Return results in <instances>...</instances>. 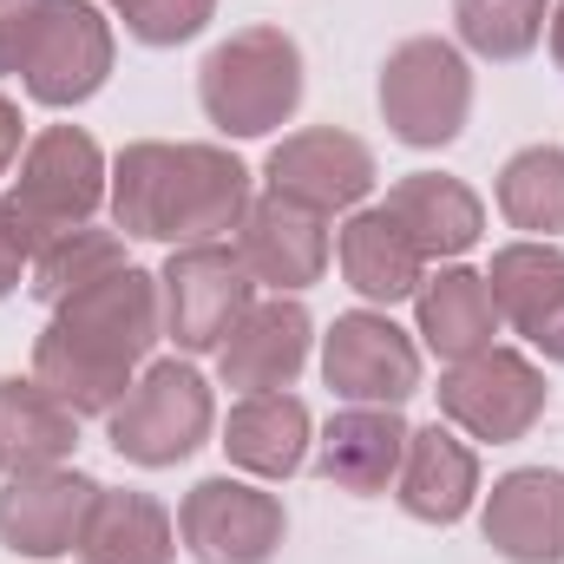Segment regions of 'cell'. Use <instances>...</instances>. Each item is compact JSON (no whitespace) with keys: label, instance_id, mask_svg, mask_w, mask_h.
Wrapping results in <instances>:
<instances>
[{"label":"cell","instance_id":"8","mask_svg":"<svg viewBox=\"0 0 564 564\" xmlns=\"http://www.w3.org/2000/svg\"><path fill=\"white\" fill-rule=\"evenodd\" d=\"M433 394H440V421H453L473 440H492V446L525 440L539 426V414H545V401H552L545 375L519 348H499V341L486 355L446 361V375H440Z\"/></svg>","mask_w":564,"mask_h":564},{"label":"cell","instance_id":"27","mask_svg":"<svg viewBox=\"0 0 564 564\" xmlns=\"http://www.w3.org/2000/svg\"><path fill=\"white\" fill-rule=\"evenodd\" d=\"M499 217L525 230L532 243H552L564 230V144H525L499 171Z\"/></svg>","mask_w":564,"mask_h":564},{"label":"cell","instance_id":"29","mask_svg":"<svg viewBox=\"0 0 564 564\" xmlns=\"http://www.w3.org/2000/svg\"><path fill=\"white\" fill-rule=\"evenodd\" d=\"M217 20V0H139L126 13V33L139 46H184Z\"/></svg>","mask_w":564,"mask_h":564},{"label":"cell","instance_id":"11","mask_svg":"<svg viewBox=\"0 0 564 564\" xmlns=\"http://www.w3.org/2000/svg\"><path fill=\"white\" fill-rule=\"evenodd\" d=\"M322 381L348 408H401L421 388V348L388 308H355L322 335Z\"/></svg>","mask_w":564,"mask_h":564},{"label":"cell","instance_id":"31","mask_svg":"<svg viewBox=\"0 0 564 564\" xmlns=\"http://www.w3.org/2000/svg\"><path fill=\"white\" fill-rule=\"evenodd\" d=\"M26 270H33V243L20 237V224H13L7 204H0V302L26 282Z\"/></svg>","mask_w":564,"mask_h":564},{"label":"cell","instance_id":"3","mask_svg":"<svg viewBox=\"0 0 564 564\" xmlns=\"http://www.w3.org/2000/svg\"><path fill=\"white\" fill-rule=\"evenodd\" d=\"M197 99L224 139L276 132L302 106V46L282 26H243L217 40L210 59L197 66Z\"/></svg>","mask_w":564,"mask_h":564},{"label":"cell","instance_id":"6","mask_svg":"<svg viewBox=\"0 0 564 564\" xmlns=\"http://www.w3.org/2000/svg\"><path fill=\"white\" fill-rule=\"evenodd\" d=\"M473 112V73L453 40H401L381 66V119L388 132L414 151H440L466 132Z\"/></svg>","mask_w":564,"mask_h":564},{"label":"cell","instance_id":"32","mask_svg":"<svg viewBox=\"0 0 564 564\" xmlns=\"http://www.w3.org/2000/svg\"><path fill=\"white\" fill-rule=\"evenodd\" d=\"M13 158H20V106L0 93V177L13 171Z\"/></svg>","mask_w":564,"mask_h":564},{"label":"cell","instance_id":"10","mask_svg":"<svg viewBox=\"0 0 564 564\" xmlns=\"http://www.w3.org/2000/svg\"><path fill=\"white\" fill-rule=\"evenodd\" d=\"M282 499L250 479H197L177 506V539L197 564H270L282 552Z\"/></svg>","mask_w":564,"mask_h":564},{"label":"cell","instance_id":"9","mask_svg":"<svg viewBox=\"0 0 564 564\" xmlns=\"http://www.w3.org/2000/svg\"><path fill=\"white\" fill-rule=\"evenodd\" d=\"M112 20L93 7V0H46L26 53H20V86L66 112V106H86L106 79H112Z\"/></svg>","mask_w":564,"mask_h":564},{"label":"cell","instance_id":"1","mask_svg":"<svg viewBox=\"0 0 564 564\" xmlns=\"http://www.w3.org/2000/svg\"><path fill=\"white\" fill-rule=\"evenodd\" d=\"M158 335H164L158 276L119 270L53 308V322L33 341V381L73 414H112L144 375Z\"/></svg>","mask_w":564,"mask_h":564},{"label":"cell","instance_id":"21","mask_svg":"<svg viewBox=\"0 0 564 564\" xmlns=\"http://www.w3.org/2000/svg\"><path fill=\"white\" fill-rule=\"evenodd\" d=\"M335 257H341L348 289H355L361 302H375V308H394V302L421 295V282H426V257L408 243V230H401L381 204H375V210H355V217L341 224Z\"/></svg>","mask_w":564,"mask_h":564},{"label":"cell","instance_id":"34","mask_svg":"<svg viewBox=\"0 0 564 564\" xmlns=\"http://www.w3.org/2000/svg\"><path fill=\"white\" fill-rule=\"evenodd\" d=\"M106 7H119V20H126V13H132V7H139V0H106Z\"/></svg>","mask_w":564,"mask_h":564},{"label":"cell","instance_id":"30","mask_svg":"<svg viewBox=\"0 0 564 564\" xmlns=\"http://www.w3.org/2000/svg\"><path fill=\"white\" fill-rule=\"evenodd\" d=\"M46 0H0V73H20V53L40 26Z\"/></svg>","mask_w":564,"mask_h":564},{"label":"cell","instance_id":"16","mask_svg":"<svg viewBox=\"0 0 564 564\" xmlns=\"http://www.w3.org/2000/svg\"><path fill=\"white\" fill-rule=\"evenodd\" d=\"M479 532L512 564H564V473L519 466L486 492Z\"/></svg>","mask_w":564,"mask_h":564},{"label":"cell","instance_id":"12","mask_svg":"<svg viewBox=\"0 0 564 564\" xmlns=\"http://www.w3.org/2000/svg\"><path fill=\"white\" fill-rule=\"evenodd\" d=\"M263 184H270V197H282V204H302L315 217H335V210H355L375 191V151L355 139V132L308 126V132H289L270 151Z\"/></svg>","mask_w":564,"mask_h":564},{"label":"cell","instance_id":"13","mask_svg":"<svg viewBox=\"0 0 564 564\" xmlns=\"http://www.w3.org/2000/svg\"><path fill=\"white\" fill-rule=\"evenodd\" d=\"M93 499H99V479H86L79 466L20 473L0 486V545L20 558H66L79 552Z\"/></svg>","mask_w":564,"mask_h":564},{"label":"cell","instance_id":"23","mask_svg":"<svg viewBox=\"0 0 564 564\" xmlns=\"http://www.w3.org/2000/svg\"><path fill=\"white\" fill-rule=\"evenodd\" d=\"M79 446V414L59 408L40 381L0 375V479L66 466Z\"/></svg>","mask_w":564,"mask_h":564},{"label":"cell","instance_id":"2","mask_svg":"<svg viewBox=\"0 0 564 564\" xmlns=\"http://www.w3.org/2000/svg\"><path fill=\"white\" fill-rule=\"evenodd\" d=\"M112 224L139 243H224L250 210V171L224 144L144 139L112 158Z\"/></svg>","mask_w":564,"mask_h":564},{"label":"cell","instance_id":"17","mask_svg":"<svg viewBox=\"0 0 564 564\" xmlns=\"http://www.w3.org/2000/svg\"><path fill=\"white\" fill-rule=\"evenodd\" d=\"M492 302L512 335H525L545 361H564V250L558 243H506L492 257Z\"/></svg>","mask_w":564,"mask_h":564},{"label":"cell","instance_id":"5","mask_svg":"<svg viewBox=\"0 0 564 564\" xmlns=\"http://www.w3.org/2000/svg\"><path fill=\"white\" fill-rule=\"evenodd\" d=\"M217 426V401H210V381L191 368V361H151L132 394L106 414V440L119 459H132L144 473H164L177 459H191Z\"/></svg>","mask_w":564,"mask_h":564},{"label":"cell","instance_id":"22","mask_svg":"<svg viewBox=\"0 0 564 564\" xmlns=\"http://www.w3.org/2000/svg\"><path fill=\"white\" fill-rule=\"evenodd\" d=\"M414 315H421V341L440 361L486 355L492 335L506 328V322H499V302H492V282L479 276V270H459V263H446L440 276L421 282Z\"/></svg>","mask_w":564,"mask_h":564},{"label":"cell","instance_id":"19","mask_svg":"<svg viewBox=\"0 0 564 564\" xmlns=\"http://www.w3.org/2000/svg\"><path fill=\"white\" fill-rule=\"evenodd\" d=\"M381 210L408 230V243L426 263H453V257H466L486 237V204L473 197V184H459L446 171H414V177L388 184Z\"/></svg>","mask_w":564,"mask_h":564},{"label":"cell","instance_id":"15","mask_svg":"<svg viewBox=\"0 0 564 564\" xmlns=\"http://www.w3.org/2000/svg\"><path fill=\"white\" fill-rule=\"evenodd\" d=\"M308 341H315V322L295 295H270V302H250V315L230 328V341L217 348V375L224 388H243V394H276L289 388L302 368H308Z\"/></svg>","mask_w":564,"mask_h":564},{"label":"cell","instance_id":"26","mask_svg":"<svg viewBox=\"0 0 564 564\" xmlns=\"http://www.w3.org/2000/svg\"><path fill=\"white\" fill-rule=\"evenodd\" d=\"M119 270H132V263H126V237H119V230H99V224H79V230H59V237H46V243L33 250L26 289H33L46 308H59V302H73L79 289L119 276Z\"/></svg>","mask_w":564,"mask_h":564},{"label":"cell","instance_id":"33","mask_svg":"<svg viewBox=\"0 0 564 564\" xmlns=\"http://www.w3.org/2000/svg\"><path fill=\"white\" fill-rule=\"evenodd\" d=\"M552 59H558V73H564V0L552 7Z\"/></svg>","mask_w":564,"mask_h":564},{"label":"cell","instance_id":"28","mask_svg":"<svg viewBox=\"0 0 564 564\" xmlns=\"http://www.w3.org/2000/svg\"><path fill=\"white\" fill-rule=\"evenodd\" d=\"M552 0H453L459 46L479 59H525L545 40Z\"/></svg>","mask_w":564,"mask_h":564},{"label":"cell","instance_id":"24","mask_svg":"<svg viewBox=\"0 0 564 564\" xmlns=\"http://www.w3.org/2000/svg\"><path fill=\"white\" fill-rule=\"evenodd\" d=\"M171 552H177V532L151 492L99 486L79 532V564H171Z\"/></svg>","mask_w":564,"mask_h":564},{"label":"cell","instance_id":"20","mask_svg":"<svg viewBox=\"0 0 564 564\" xmlns=\"http://www.w3.org/2000/svg\"><path fill=\"white\" fill-rule=\"evenodd\" d=\"M408 433L401 408H341L335 421L322 426V453H315V473L341 492H388L394 473H401V453H408Z\"/></svg>","mask_w":564,"mask_h":564},{"label":"cell","instance_id":"4","mask_svg":"<svg viewBox=\"0 0 564 564\" xmlns=\"http://www.w3.org/2000/svg\"><path fill=\"white\" fill-rule=\"evenodd\" d=\"M106 191H112V171H106V151L93 144V132H79V126H46L40 139L20 151L13 191H7L0 204H7V217L20 224V237L40 250L46 237L93 224V210L106 204Z\"/></svg>","mask_w":564,"mask_h":564},{"label":"cell","instance_id":"18","mask_svg":"<svg viewBox=\"0 0 564 564\" xmlns=\"http://www.w3.org/2000/svg\"><path fill=\"white\" fill-rule=\"evenodd\" d=\"M394 499L421 525H459L479 499V453L440 421L414 426L408 453H401V473H394Z\"/></svg>","mask_w":564,"mask_h":564},{"label":"cell","instance_id":"25","mask_svg":"<svg viewBox=\"0 0 564 564\" xmlns=\"http://www.w3.org/2000/svg\"><path fill=\"white\" fill-rule=\"evenodd\" d=\"M217 446H224L230 466L250 473V479H289V473L302 466V453H308V408H302L295 394H282V388L276 394H243V401L230 408Z\"/></svg>","mask_w":564,"mask_h":564},{"label":"cell","instance_id":"7","mask_svg":"<svg viewBox=\"0 0 564 564\" xmlns=\"http://www.w3.org/2000/svg\"><path fill=\"white\" fill-rule=\"evenodd\" d=\"M250 302H257V276L243 270L237 243H184L158 270V308L177 355H217L230 328L250 315Z\"/></svg>","mask_w":564,"mask_h":564},{"label":"cell","instance_id":"14","mask_svg":"<svg viewBox=\"0 0 564 564\" xmlns=\"http://www.w3.org/2000/svg\"><path fill=\"white\" fill-rule=\"evenodd\" d=\"M237 257L257 276V289L295 295V289L322 282V270H328V217L263 191V197H250V210L237 224Z\"/></svg>","mask_w":564,"mask_h":564}]
</instances>
